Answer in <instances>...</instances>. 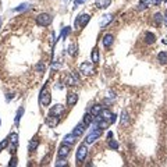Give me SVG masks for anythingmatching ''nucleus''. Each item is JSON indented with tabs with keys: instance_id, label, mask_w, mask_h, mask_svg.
Here are the masks:
<instances>
[{
	"instance_id": "1",
	"label": "nucleus",
	"mask_w": 167,
	"mask_h": 167,
	"mask_svg": "<svg viewBox=\"0 0 167 167\" xmlns=\"http://www.w3.org/2000/svg\"><path fill=\"white\" fill-rule=\"evenodd\" d=\"M102 128H97L93 125V128H92V131L89 132L87 135V138H85V143L87 145H91V143H93L96 141V139H99L100 138V135H102Z\"/></svg>"
},
{
	"instance_id": "2",
	"label": "nucleus",
	"mask_w": 167,
	"mask_h": 167,
	"mask_svg": "<svg viewBox=\"0 0 167 167\" xmlns=\"http://www.w3.org/2000/svg\"><path fill=\"white\" fill-rule=\"evenodd\" d=\"M35 21H36V24L39 27H49L52 24V21H53V17L50 14H48V13H40L39 16L35 18Z\"/></svg>"
},
{
	"instance_id": "3",
	"label": "nucleus",
	"mask_w": 167,
	"mask_h": 167,
	"mask_svg": "<svg viewBox=\"0 0 167 167\" xmlns=\"http://www.w3.org/2000/svg\"><path fill=\"white\" fill-rule=\"evenodd\" d=\"M80 84V77L77 72H72V74H68L64 77V85L67 87H75Z\"/></svg>"
},
{
	"instance_id": "4",
	"label": "nucleus",
	"mask_w": 167,
	"mask_h": 167,
	"mask_svg": "<svg viewBox=\"0 0 167 167\" xmlns=\"http://www.w3.org/2000/svg\"><path fill=\"white\" fill-rule=\"evenodd\" d=\"M50 100H52V96L49 93V91L46 88H43L42 91H40V95H39V103L40 106H43V107H46L50 104Z\"/></svg>"
},
{
	"instance_id": "5",
	"label": "nucleus",
	"mask_w": 167,
	"mask_h": 167,
	"mask_svg": "<svg viewBox=\"0 0 167 167\" xmlns=\"http://www.w3.org/2000/svg\"><path fill=\"white\" fill-rule=\"evenodd\" d=\"M88 156V148H87V143H82L78 146V151H77V155H75V157H77V162L78 163H82L85 157Z\"/></svg>"
},
{
	"instance_id": "6",
	"label": "nucleus",
	"mask_w": 167,
	"mask_h": 167,
	"mask_svg": "<svg viewBox=\"0 0 167 167\" xmlns=\"http://www.w3.org/2000/svg\"><path fill=\"white\" fill-rule=\"evenodd\" d=\"M80 71L84 74V75H92L95 72V68H93V64L89 63V61H84L81 63L80 65Z\"/></svg>"
},
{
	"instance_id": "7",
	"label": "nucleus",
	"mask_w": 167,
	"mask_h": 167,
	"mask_svg": "<svg viewBox=\"0 0 167 167\" xmlns=\"http://www.w3.org/2000/svg\"><path fill=\"white\" fill-rule=\"evenodd\" d=\"M89 20H91V16H89V14H81V16L75 20V27H77V28H78V27L84 28V27H87Z\"/></svg>"
},
{
	"instance_id": "8",
	"label": "nucleus",
	"mask_w": 167,
	"mask_h": 167,
	"mask_svg": "<svg viewBox=\"0 0 167 167\" xmlns=\"http://www.w3.org/2000/svg\"><path fill=\"white\" fill-rule=\"evenodd\" d=\"M100 116H102L104 120H107V121H109V124L116 123V117H117V116H116L114 113H111L109 109H103V110H102V113H100Z\"/></svg>"
},
{
	"instance_id": "9",
	"label": "nucleus",
	"mask_w": 167,
	"mask_h": 167,
	"mask_svg": "<svg viewBox=\"0 0 167 167\" xmlns=\"http://www.w3.org/2000/svg\"><path fill=\"white\" fill-rule=\"evenodd\" d=\"M70 152H71V148H70V145L64 143V145H61V146L59 148L57 156H59V157H65V159H67V156L70 155Z\"/></svg>"
},
{
	"instance_id": "10",
	"label": "nucleus",
	"mask_w": 167,
	"mask_h": 167,
	"mask_svg": "<svg viewBox=\"0 0 167 167\" xmlns=\"http://www.w3.org/2000/svg\"><path fill=\"white\" fill-rule=\"evenodd\" d=\"M87 127H88V125L84 123V121H82V123H80V124H77V125H75L74 131H72V134H74V135H77V136H81L84 132H85Z\"/></svg>"
},
{
	"instance_id": "11",
	"label": "nucleus",
	"mask_w": 167,
	"mask_h": 167,
	"mask_svg": "<svg viewBox=\"0 0 167 167\" xmlns=\"http://www.w3.org/2000/svg\"><path fill=\"white\" fill-rule=\"evenodd\" d=\"M60 121V116H52V114H48L46 117V124L49 127H56Z\"/></svg>"
},
{
	"instance_id": "12",
	"label": "nucleus",
	"mask_w": 167,
	"mask_h": 167,
	"mask_svg": "<svg viewBox=\"0 0 167 167\" xmlns=\"http://www.w3.org/2000/svg\"><path fill=\"white\" fill-rule=\"evenodd\" d=\"M63 113H64L63 104H56V106H53V107L49 110V114H52V116H61Z\"/></svg>"
},
{
	"instance_id": "13",
	"label": "nucleus",
	"mask_w": 167,
	"mask_h": 167,
	"mask_svg": "<svg viewBox=\"0 0 167 167\" xmlns=\"http://www.w3.org/2000/svg\"><path fill=\"white\" fill-rule=\"evenodd\" d=\"M113 42H114V36L111 35V33H106L103 36V46L106 49H109L113 45Z\"/></svg>"
},
{
	"instance_id": "14",
	"label": "nucleus",
	"mask_w": 167,
	"mask_h": 167,
	"mask_svg": "<svg viewBox=\"0 0 167 167\" xmlns=\"http://www.w3.org/2000/svg\"><path fill=\"white\" fill-rule=\"evenodd\" d=\"M113 18H114V16H113V14H106V16H103L102 21H100V28H106V27H107V25L113 21Z\"/></svg>"
},
{
	"instance_id": "15",
	"label": "nucleus",
	"mask_w": 167,
	"mask_h": 167,
	"mask_svg": "<svg viewBox=\"0 0 167 167\" xmlns=\"http://www.w3.org/2000/svg\"><path fill=\"white\" fill-rule=\"evenodd\" d=\"M111 4V0H95V6L97 8H107Z\"/></svg>"
},
{
	"instance_id": "16",
	"label": "nucleus",
	"mask_w": 167,
	"mask_h": 167,
	"mask_svg": "<svg viewBox=\"0 0 167 167\" xmlns=\"http://www.w3.org/2000/svg\"><path fill=\"white\" fill-rule=\"evenodd\" d=\"M78 102V95L77 93H68L67 95V104L68 106H74Z\"/></svg>"
},
{
	"instance_id": "17",
	"label": "nucleus",
	"mask_w": 167,
	"mask_h": 167,
	"mask_svg": "<svg viewBox=\"0 0 167 167\" xmlns=\"http://www.w3.org/2000/svg\"><path fill=\"white\" fill-rule=\"evenodd\" d=\"M77 138H78V136L74 135V134H67V135L64 136V143L74 145V143H75V141H77Z\"/></svg>"
},
{
	"instance_id": "18",
	"label": "nucleus",
	"mask_w": 167,
	"mask_h": 167,
	"mask_svg": "<svg viewBox=\"0 0 167 167\" xmlns=\"http://www.w3.org/2000/svg\"><path fill=\"white\" fill-rule=\"evenodd\" d=\"M145 42H146L148 45H152V43L156 42V36H155L152 32H146V33H145Z\"/></svg>"
},
{
	"instance_id": "19",
	"label": "nucleus",
	"mask_w": 167,
	"mask_h": 167,
	"mask_svg": "<svg viewBox=\"0 0 167 167\" xmlns=\"http://www.w3.org/2000/svg\"><path fill=\"white\" fill-rule=\"evenodd\" d=\"M103 110V107H102V104H93L92 106V109H91V113L93 114V116H99L100 113Z\"/></svg>"
},
{
	"instance_id": "20",
	"label": "nucleus",
	"mask_w": 167,
	"mask_h": 167,
	"mask_svg": "<svg viewBox=\"0 0 167 167\" xmlns=\"http://www.w3.org/2000/svg\"><path fill=\"white\" fill-rule=\"evenodd\" d=\"M93 117H95V116H93L91 111L87 113V114L84 116V123H85L87 125H92V123H93Z\"/></svg>"
},
{
	"instance_id": "21",
	"label": "nucleus",
	"mask_w": 167,
	"mask_h": 167,
	"mask_svg": "<svg viewBox=\"0 0 167 167\" xmlns=\"http://www.w3.org/2000/svg\"><path fill=\"white\" fill-rule=\"evenodd\" d=\"M10 139H11V143H13V153L16 152V149H17V145H18V134H11L10 135Z\"/></svg>"
},
{
	"instance_id": "22",
	"label": "nucleus",
	"mask_w": 167,
	"mask_h": 167,
	"mask_svg": "<svg viewBox=\"0 0 167 167\" xmlns=\"http://www.w3.org/2000/svg\"><path fill=\"white\" fill-rule=\"evenodd\" d=\"M157 61L160 64H166L167 63V52H160L157 55Z\"/></svg>"
},
{
	"instance_id": "23",
	"label": "nucleus",
	"mask_w": 167,
	"mask_h": 167,
	"mask_svg": "<svg viewBox=\"0 0 167 167\" xmlns=\"http://www.w3.org/2000/svg\"><path fill=\"white\" fill-rule=\"evenodd\" d=\"M38 145H39V141L36 139V138H33V139H31V142H29V145H28V151H36V148H38Z\"/></svg>"
},
{
	"instance_id": "24",
	"label": "nucleus",
	"mask_w": 167,
	"mask_h": 167,
	"mask_svg": "<svg viewBox=\"0 0 167 167\" xmlns=\"http://www.w3.org/2000/svg\"><path fill=\"white\" fill-rule=\"evenodd\" d=\"M91 60H92V63H99V50L97 49H93L92 50V55H91Z\"/></svg>"
},
{
	"instance_id": "25",
	"label": "nucleus",
	"mask_w": 167,
	"mask_h": 167,
	"mask_svg": "<svg viewBox=\"0 0 167 167\" xmlns=\"http://www.w3.org/2000/svg\"><path fill=\"white\" fill-rule=\"evenodd\" d=\"M120 121H121V125H127L128 124V113L125 110H123V113H121Z\"/></svg>"
},
{
	"instance_id": "26",
	"label": "nucleus",
	"mask_w": 167,
	"mask_h": 167,
	"mask_svg": "<svg viewBox=\"0 0 167 167\" xmlns=\"http://www.w3.org/2000/svg\"><path fill=\"white\" fill-rule=\"evenodd\" d=\"M22 114H24V107H20L16 114V120H14V121H16V125L20 124V120H21V116H22Z\"/></svg>"
},
{
	"instance_id": "27",
	"label": "nucleus",
	"mask_w": 167,
	"mask_h": 167,
	"mask_svg": "<svg viewBox=\"0 0 167 167\" xmlns=\"http://www.w3.org/2000/svg\"><path fill=\"white\" fill-rule=\"evenodd\" d=\"M77 50H78L77 45H75V43H71V45L68 46V55H70V56H75V55H77Z\"/></svg>"
},
{
	"instance_id": "28",
	"label": "nucleus",
	"mask_w": 167,
	"mask_h": 167,
	"mask_svg": "<svg viewBox=\"0 0 167 167\" xmlns=\"http://www.w3.org/2000/svg\"><path fill=\"white\" fill-rule=\"evenodd\" d=\"M162 0H141V3H143L145 6H155V4H159Z\"/></svg>"
},
{
	"instance_id": "29",
	"label": "nucleus",
	"mask_w": 167,
	"mask_h": 167,
	"mask_svg": "<svg viewBox=\"0 0 167 167\" xmlns=\"http://www.w3.org/2000/svg\"><path fill=\"white\" fill-rule=\"evenodd\" d=\"M109 146H110L113 151H117V149H119V142H117V141H114V139L111 138L110 141H109Z\"/></svg>"
},
{
	"instance_id": "30",
	"label": "nucleus",
	"mask_w": 167,
	"mask_h": 167,
	"mask_svg": "<svg viewBox=\"0 0 167 167\" xmlns=\"http://www.w3.org/2000/svg\"><path fill=\"white\" fill-rule=\"evenodd\" d=\"M70 32H71V28H70V27H65V28H63V32H61V38H63V39H65V38L70 35Z\"/></svg>"
},
{
	"instance_id": "31",
	"label": "nucleus",
	"mask_w": 167,
	"mask_h": 167,
	"mask_svg": "<svg viewBox=\"0 0 167 167\" xmlns=\"http://www.w3.org/2000/svg\"><path fill=\"white\" fill-rule=\"evenodd\" d=\"M35 70H36L38 72H45L46 67H45V64H43V63H38L36 65H35Z\"/></svg>"
},
{
	"instance_id": "32",
	"label": "nucleus",
	"mask_w": 167,
	"mask_h": 167,
	"mask_svg": "<svg viewBox=\"0 0 167 167\" xmlns=\"http://www.w3.org/2000/svg\"><path fill=\"white\" fill-rule=\"evenodd\" d=\"M56 166L57 167H61V166H67V160L65 157H60V159L56 162Z\"/></svg>"
},
{
	"instance_id": "33",
	"label": "nucleus",
	"mask_w": 167,
	"mask_h": 167,
	"mask_svg": "<svg viewBox=\"0 0 167 167\" xmlns=\"http://www.w3.org/2000/svg\"><path fill=\"white\" fill-rule=\"evenodd\" d=\"M7 146H8V139H3L1 143H0V152L3 151V149H6Z\"/></svg>"
},
{
	"instance_id": "34",
	"label": "nucleus",
	"mask_w": 167,
	"mask_h": 167,
	"mask_svg": "<svg viewBox=\"0 0 167 167\" xmlns=\"http://www.w3.org/2000/svg\"><path fill=\"white\" fill-rule=\"evenodd\" d=\"M153 17H155V21H156L157 24H160V22H162V20H163V17H162V14H160V13H156Z\"/></svg>"
},
{
	"instance_id": "35",
	"label": "nucleus",
	"mask_w": 167,
	"mask_h": 167,
	"mask_svg": "<svg viewBox=\"0 0 167 167\" xmlns=\"http://www.w3.org/2000/svg\"><path fill=\"white\" fill-rule=\"evenodd\" d=\"M27 8H28V4H21L20 7L14 8V11H24V10H27Z\"/></svg>"
},
{
	"instance_id": "36",
	"label": "nucleus",
	"mask_w": 167,
	"mask_h": 167,
	"mask_svg": "<svg viewBox=\"0 0 167 167\" xmlns=\"http://www.w3.org/2000/svg\"><path fill=\"white\" fill-rule=\"evenodd\" d=\"M107 97H109V99H114V97H116L114 92H113V91H109V92H107Z\"/></svg>"
},
{
	"instance_id": "37",
	"label": "nucleus",
	"mask_w": 167,
	"mask_h": 167,
	"mask_svg": "<svg viewBox=\"0 0 167 167\" xmlns=\"http://www.w3.org/2000/svg\"><path fill=\"white\" fill-rule=\"evenodd\" d=\"M8 166H17V159H16V157H13V159L10 160V163H8Z\"/></svg>"
},
{
	"instance_id": "38",
	"label": "nucleus",
	"mask_w": 167,
	"mask_h": 167,
	"mask_svg": "<svg viewBox=\"0 0 167 167\" xmlns=\"http://www.w3.org/2000/svg\"><path fill=\"white\" fill-rule=\"evenodd\" d=\"M85 1H87V0H75V6H74V7H78L80 4H82V3H85Z\"/></svg>"
},
{
	"instance_id": "39",
	"label": "nucleus",
	"mask_w": 167,
	"mask_h": 167,
	"mask_svg": "<svg viewBox=\"0 0 167 167\" xmlns=\"http://www.w3.org/2000/svg\"><path fill=\"white\" fill-rule=\"evenodd\" d=\"M6 97H7V102H8L10 99H13V97H14V95H11V93H7V96H6Z\"/></svg>"
},
{
	"instance_id": "40",
	"label": "nucleus",
	"mask_w": 167,
	"mask_h": 167,
	"mask_svg": "<svg viewBox=\"0 0 167 167\" xmlns=\"http://www.w3.org/2000/svg\"><path fill=\"white\" fill-rule=\"evenodd\" d=\"M107 138L111 139V138H113V132H107Z\"/></svg>"
},
{
	"instance_id": "41",
	"label": "nucleus",
	"mask_w": 167,
	"mask_h": 167,
	"mask_svg": "<svg viewBox=\"0 0 167 167\" xmlns=\"http://www.w3.org/2000/svg\"><path fill=\"white\" fill-rule=\"evenodd\" d=\"M164 20H166V22H167V11H166V14H164Z\"/></svg>"
},
{
	"instance_id": "42",
	"label": "nucleus",
	"mask_w": 167,
	"mask_h": 167,
	"mask_svg": "<svg viewBox=\"0 0 167 167\" xmlns=\"http://www.w3.org/2000/svg\"><path fill=\"white\" fill-rule=\"evenodd\" d=\"M163 43H164V45H167V39H163Z\"/></svg>"
}]
</instances>
